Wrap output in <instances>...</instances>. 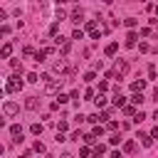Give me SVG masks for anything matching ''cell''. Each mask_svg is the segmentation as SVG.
<instances>
[{
	"mask_svg": "<svg viewBox=\"0 0 158 158\" xmlns=\"http://www.w3.org/2000/svg\"><path fill=\"white\" fill-rule=\"evenodd\" d=\"M22 86H25V81L20 79V74H12V77L7 79V84H5V91H10V94H12V91H20Z\"/></svg>",
	"mask_w": 158,
	"mask_h": 158,
	"instance_id": "6da1fadb",
	"label": "cell"
},
{
	"mask_svg": "<svg viewBox=\"0 0 158 158\" xmlns=\"http://www.w3.org/2000/svg\"><path fill=\"white\" fill-rule=\"evenodd\" d=\"M2 114H5L7 118H10V116H17V114H20V104H17V101H5V104H2Z\"/></svg>",
	"mask_w": 158,
	"mask_h": 158,
	"instance_id": "7a4b0ae2",
	"label": "cell"
},
{
	"mask_svg": "<svg viewBox=\"0 0 158 158\" xmlns=\"http://www.w3.org/2000/svg\"><path fill=\"white\" fill-rule=\"evenodd\" d=\"M52 72H57V74H62V72H67V59H64V57H59V59H54V64H52Z\"/></svg>",
	"mask_w": 158,
	"mask_h": 158,
	"instance_id": "3957f363",
	"label": "cell"
},
{
	"mask_svg": "<svg viewBox=\"0 0 158 158\" xmlns=\"http://www.w3.org/2000/svg\"><path fill=\"white\" fill-rule=\"evenodd\" d=\"M59 89H62V81H59V79H52V81L44 84V91H47V94H54V91H59Z\"/></svg>",
	"mask_w": 158,
	"mask_h": 158,
	"instance_id": "277c9868",
	"label": "cell"
},
{
	"mask_svg": "<svg viewBox=\"0 0 158 158\" xmlns=\"http://www.w3.org/2000/svg\"><path fill=\"white\" fill-rule=\"evenodd\" d=\"M114 72H116L118 77H121V74H126V72H128V62H126V59H118V62H116V69H114Z\"/></svg>",
	"mask_w": 158,
	"mask_h": 158,
	"instance_id": "5b68a950",
	"label": "cell"
},
{
	"mask_svg": "<svg viewBox=\"0 0 158 158\" xmlns=\"http://www.w3.org/2000/svg\"><path fill=\"white\" fill-rule=\"evenodd\" d=\"M10 133L15 136V141H22V126H20V123H12V126H10Z\"/></svg>",
	"mask_w": 158,
	"mask_h": 158,
	"instance_id": "8992f818",
	"label": "cell"
},
{
	"mask_svg": "<svg viewBox=\"0 0 158 158\" xmlns=\"http://www.w3.org/2000/svg\"><path fill=\"white\" fill-rule=\"evenodd\" d=\"M138 138H141V143H143L146 148H151V146H153V138H151V133H143V131H138Z\"/></svg>",
	"mask_w": 158,
	"mask_h": 158,
	"instance_id": "52a82bcc",
	"label": "cell"
},
{
	"mask_svg": "<svg viewBox=\"0 0 158 158\" xmlns=\"http://www.w3.org/2000/svg\"><path fill=\"white\" fill-rule=\"evenodd\" d=\"M116 52H118V44H116V42H111V44L104 47V54H106V57H114Z\"/></svg>",
	"mask_w": 158,
	"mask_h": 158,
	"instance_id": "ba28073f",
	"label": "cell"
},
{
	"mask_svg": "<svg viewBox=\"0 0 158 158\" xmlns=\"http://www.w3.org/2000/svg\"><path fill=\"white\" fill-rule=\"evenodd\" d=\"M111 101H114V106H118V109H126V106H128V104H126V96H121V94H116Z\"/></svg>",
	"mask_w": 158,
	"mask_h": 158,
	"instance_id": "9c48e42d",
	"label": "cell"
},
{
	"mask_svg": "<svg viewBox=\"0 0 158 158\" xmlns=\"http://www.w3.org/2000/svg\"><path fill=\"white\" fill-rule=\"evenodd\" d=\"M10 54H12V44H10V42H5V44H2V49H0V57H2V59H7Z\"/></svg>",
	"mask_w": 158,
	"mask_h": 158,
	"instance_id": "30bf717a",
	"label": "cell"
},
{
	"mask_svg": "<svg viewBox=\"0 0 158 158\" xmlns=\"http://www.w3.org/2000/svg\"><path fill=\"white\" fill-rule=\"evenodd\" d=\"M25 109L35 111V109H37V96H27V99H25Z\"/></svg>",
	"mask_w": 158,
	"mask_h": 158,
	"instance_id": "8fae6325",
	"label": "cell"
},
{
	"mask_svg": "<svg viewBox=\"0 0 158 158\" xmlns=\"http://www.w3.org/2000/svg\"><path fill=\"white\" fill-rule=\"evenodd\" d=\"M104 153H106V146H104V143H96V146H94V158H101Z\"/></svg>",
	"mask_w": 158,
	"mask_h": 158,
	"instance_id": "7c38bea8",
	"label": "cell"
},
{
	"mask_svg": "<svg viewBox=\"0 0 158 158\" xmlns=\"http://www.w3.org/2000/svg\"><path fill=\"white\" fill-rule=\"evenodd\" d=\"M136 40H138V35H136V32L131 30V32L126 35V44H128V47H133V44H136Z\"/></svg>",
	"mask_w": 158,
	"mask_h": 158,
	"instance_id": "4fadbf2b",
	"label": "cell"
},
{
	"mask_svg": "<svg viewBox=\"0 0 158 158\" xmlns=\"http://www.w3.org/2000/svg\"><path fill=\"white\" fill-rule=\"evenodd\" d=\"M81 17H84V12H81V10L77 7V10L72 12V22H77V25H79V22H81Z\"/></svg>",
	"mask_w": 158,
	"mask_h": 158,
	"instance_id": "5bb4252c",
	"label": "cell"
},
{
	"mask_svg": "<svg viewBox=\"0 0 158 158\" xmlns=\"http://www.w3.org/2000/svg\"><path fill=\"white\" fill-rule=\"evenodd\" d=\"M131 101H133V106H141V104L146 101V96H143V94H133V96H131Z\"/></svg>",
	"mask_w": 158,
	"mask_h": 158,
	"instance_id": "9a60e30c",
	"label": "cell"
},
{
	"mask_svg": "<svg viewBox=\"0 0 158 158\" xmlns=\"http://www.w3.org/2000/svg\"><path fill=\"white\" fill-rule=\"evenodd\" d=\"M94 104H96L99 109H104V106H106V96H104V94H96V99H94Z\"/></svg>",
	"mask_w": 158,
	"mask_h": 158,
	"instance_id": "2e32d148",
	"label": "cell"
},
{
	"mask_svg": "<svg viewBox=\"0 0 158 158\" xmlns=\"http://www.w3.org/2000/svg\"><path fill=\"white\" fill-rule=\"evenodd\" d=\"M30 131H32L35 136H42V131H44V126H42V123H32V126H30Z\"/></svg>",
	"mask_w": 158,
	"mask_h": 158,
	"instance_id": "e0dca14e",
	"label": "cell"
},
{
	"mask_svg": "<svg viewBox=\"0 0 158 158\" xmlns=\"http://www.w3.org/2000/svg\"><path fill=\"white\" fill-rule=\"evenodd\" d=\"M123 114H126V116H131V118H133V116H136V114H138V111H136V106H133V104H128V106H126V109H123Z\"/></svg>",
	"mask_w": 158,
	"mask_h": 158,
	"instance_id": "ac0fdd59",
	"label": "cell"
},
{
	"mask_svg": "<svg viewBox=\"0 0 158 158\" xmlns=\"http://www.w3.org/2000/svg\"><path fill=\"white\" fill-rule=\"evenodd\" d=\"M91 153H94V148H89V146H84V148L79 151V156H81V158H91Z\"/></svg>",
	"mask_w": 158,
	"mask_h": 158,
	"instance_id": "d6986e66",
	"label": "cell"
},
{
	"mask_svg": "<svg viewBox=\"0 0 158 158\" xmlns=\"http://www.w3.org/2000/svg\"><path fill=\"white\" fill-rule=\"evenodd\" d=\"M84 27H86V32L91 35V32L96 30V20H86V25H84Z\"/></svg>",
	"mask_w": 158,
	"mask_h": 158,
	"instance_id": "ffe728a7",
	"label": "cell"
},
{
	"mask_svg": "<svg viewBox=\"0 0 158 158\" xmlns=\"http://www.w3.org/2000/svg\"><path fill=\"white\" fill-rule=\"evenodd\" d=\"M44 59H47V52H44V49H40V52L35 54V62L40 64V62H44Z\"/></svg>",
	"mask_w": 158,
	"mask_h": 158,
	"instance_id": "44dd1931",
	"label": "cell"
},
{
	"mask_svg": "<svg viewBox=\"0 0 158 158\" xmlns=\"http://www.w3.org/2000/svg\"><path fill=\"white\" fill-rule=\"evenodd\" d=\"M10 67H12L15 72H22V62H20V59H10Z\"/></svg>",
	"mask_w": 158,
	"mask_h": 158,
	"instance_id": "7402d4cb",
	"label": "cell"
},
{
	"mask_svg": "<svg viewBox=\"0 0 158 158\" xmlns=\"http://www.w3.org/2000/svg\"><path fill=\"white\" fill-rule=\"evenodd\" d=\"M94 79H96V72H94V69H91V72H86V74H84V81H86V84H91V81H94Z\"/></svg>",
	"mask_w": 158,
	"mask_h": 158,
	"instance_id": "603a6c76",
	"label": "cell"
},
{
	"mask_svg": "<svg viewBox=\"0 0 158 158\" xmlns=\"http://www.w3.org/2000/svg\"><path fill=\"white\" fill-rule=\"evenodd\" d=\"M86 121H89V123H94V126H99V123H101V121H99V114H89V116H86Z\"/></svg>",
	"mask_w": 158,
	"mask_h": 158,
	"instance_id": "cb8c5ba5",
	"label": "cell"
},
{
	"mask_svg": "<svg viewBox=\"0 0 158 158\" xmlns=\"http://www.w3.org/2000/svg\"><path fill=\"white\" fill-rule=\"evenodd\" d=\"M57 32H59V22H52V25H49V35L57 37Z\"/></svg>",
	"mask_w": 158,
	"mask_h": 158,
	"instance_id": "d4e9b609",
	"label": "cell"
},
{
	"mask_svg": "<svg viewBox=\"0 0 158 158\" xmlns=\"http://www.w3.org/2000/svg\"><path fill=\"white\" fill-rule=\"evenodd\" d=\"M35 54H37V52H35V49H32L30 44H27V47L22 49V57H35Z\"/></svg>",
	"mask_w": 158,
	"mask_h": 158,
	"instance_id": "484cf974",
	"label": "cell"
},
{
	"mask_svg": "<svg viewBox=\"0 0 158 158\" xmlns=\"http://www.w3.org/2000/svg\"><path fill=\"white\" fill-rule=\"evenodd\" d=\"M25 79H27L30 84H35V81H40V77H37V72H30V74H27Z\"/></svg>",
	"mask_w": 158,
	"mask_h": 158,
	"instance_id": "4316f807",
	"label": "cell"
},
{
	"mask_svg": "<svg viewBox=\"0 0 158 158\" xmlns=\"http://www.w3.org/2000/svg\"><path fill=\"white\" fill-rule=\"evenodd\" d=\"M109 116H111V111L106 109V111H101V114H99V121H101V123H104V121L109 123Z\"/></svg>",
	"mask_w": 158,
	"mask_h": 158,
	"instance_id": "83f0119b",
	"label": "cell"
},
{
	"mask_svg": "<svg viewBox=\"0 0 158 158\" xmlns=\"http://www.w3.org/2000/svg\"><path fill=\"white\" fill-rule=\"evenodd\" d=\"M67 128H69V123H67V121H59V123H57V133H64Z\"/></svg>",
	"mask_w": 158,
	"mask_h": 158,
	"instance_id": "f1b7e54d",
	"label": "cell"
},
{
	"mask_svg": "<svg viewBox=\"0 0 158 158\" xmlns=\"http://www.w3.org/2000/svg\"><path fill=\"white\" fill-rule=\"evenodd\" d=\"M104 131H106V128H104V126L99 123V126H94V131H91V133H94V136L99 138V136H104Z\"/></svg>",
	"mask_w": 158,
	"mask_h": 158,
	"instance_id": "f546056e",
	"label": "cell"
},
{
	"mask_svg": "<svg viewBox=\"0 0 158 158\" xmlns=\"http://www.w3.org/2000/svg\"><path fill=\"white\" fill-rule=\"evenodd\" d=\"M133 148H136L133 141H126V143H123V151H126V153H133Z\"/></svg>",
	"mask_w": 158,
	"mask_h": 158,
	"instance_id": "4dcf8cb0",
	"label": "cell"
},
{
	"mask_svg": "<svg viewBox=\"0 0 158 158\" xmlns=\"http://www.w3.org/2000/svg\"><path fill=\"white\" fill-rule=\"evenodd\" d=\"M123 25H126L128 30H133V27H136V20H133V17H126V20H123Z\"/></svg>",
	"mask_w": 158,
	"mask_h": 158,
	"instance_id": "1f68e13d",
	"label": "cell"
},
{
	"mask_svg": "<svg viewBox=\"0 0 158 158\" xmlns=\"http://www.w3.org/2000/svg\"><path fill=\"white\" fill-rule=\"evenodd\" d=\"M69 99H72V96H69V94H59V96H57V101H59V106H62V104H67V101H69Z\"/></svg>",
	"mask_w": 158,
	"mask_h": 158,
	"instance_id": "d6a6232c",
	"label": "cell"
},
{
	"mask_svg": "<svg viewBox=\"0 0 158 158\" xmlns=\"http://www.w3.org/2000/svg\"><path fill=\"white\" fill-rule=\"evenodd\" d=\"M141 121H146V114H143V111H138V114L133 116V123H141Z\"/></svg>",
	"mask_w": 158,
	"mask_h": 158,
	"instance_id": "836d02e7",
	"label": "cell"
},
{
	"mask_svg": "<svg viewBox=\"0 0 158 158\" xmlns=\"http://www.w3.org/2000/svg\"><path fill=\"white\" fill-rule=\"evenodd\" d=\"M64 17H67V12H64V10H62V7H57V22H62V20H64Z\"/></svg>",
	"mask_w": 158,
	"mask_h": 158,
	"instance_id": "e575fe53",
	"label": "cell"
},
{
	"mask_svg": "<svg viewBox=\"0 0 158 158\" xmlns=\"http://www.w3.org/2000/svg\"><path fill=\"white\" fill-rule=\"evenodd\" d=\"M81 37H84V32H81V30H79V27H77V30H74V32H72V40H81Z\"/></svg>",
	"mask_w": 158,
	"mask_h": 158,
	"instance_id": "d590c367",
	"label": "cell"
},
{
	"mask_svg": "<svg viewBox=\"0 0 158 158\" xmlns=\"http://www.w3.org/2000/svg\"><path fill=\"white\" fill-rule=\"evenodd\" d=\"M35 153H44V143H42V141L35 143Z\"/></svg>",
	"mask_w": 158,
	"mask_h": 158,
	"instance_id": "8d00e7d4",
	"label": "cell"
},
{
	"mask_svg": "<svg viewBox=\"0 0 158 158\" xmlns=\"http://www.w3.org/2000/svg\"><path fill=\"white\" fill-rule=\"evenodd\" d=\"M109 89V81H99V94H104Z\"/></svg>",
	"mask_w": 158,
	"mask_h": 158,
	"instance_id": "74e56055",
	"label": "cell"
},
{
	"mask_svg": "<svg viewBox=\"0 0 158 158\" xmlns=\"http://www.w3.org/2000/svg\"><path fill=\"white\" fill-rule=\"evenodd\" d=\"M94 141H96L94 133H86V136H84V143H94Z\"/></svg>",
	"mask_w": 158,
	"mask_h": 158,
	"instance_id": "f35d334b",
	"label": "cell"
},
{
	"mask_svg": "<svg viewBox=\"0 0 158 158\" xmlns=\"http://www.w3.org/2000/svg\"><path fill=\"white\" fill-rule=\"evenodd\" d=\"M84 96H86V99H96V94H94V89H86V91H84Z\"/></svg>",
	"mask_w": 158,
	"mask_h": 158,
	"instance_id": "ab89813d",
	"label": "cell"
},
{
	"mask_svg": "<svg viewBox=\"0 0 158 158\" xmlns=\"http://www.w3.org/2000/svg\"><path fill=\"white\" fill-rule=\"evenodd\" d=\"M106 128H109V131H116V128H118V123H116V121H109V123H106Z\"/></svg>",
	"mask_w": 158,
	"mask_h": 158,
	"instance_id": "60d3db41",
	"label": "cell"
},
{
	"mask_svg": "<svg viewBox=\"0 0 158 158\" xmlns=\"http://www.w3.org/2000/svg\"><path fill=\"white\" fill-rule=\"evenodd\" d=\"M118 141H121V138H118V133H114V136H111V138H109V143H111V146H116V143H118Z\"/></svg>",
	"mask_w": 158,
	"mask_h": 158,
	"instance_id": "b9f144b4",
	"label": "cell"
},
{
	"mask_svg": "<svg viewBox=\"0 0 158 158\" xmlns=\"http://www.w3.org/2000/svg\"><path fill=\"white\" fill-rule=\"evenodd\" d=\"M148 77H151V79H156V67H153V64L148 67Z\"/></svg>",
	"mask_w": 158,
	"mask_h": 158,
	"instance_id": "7bdbcfd3",
	"label": "cell"
},
{
	"mask_svg": "<svg viewBox=\"0 0 158 158\" xmlns=\"http://www.w3.org/2000/svg\"><path fill=\"white\" fill-rule=\"evenodd\" d=\"M151 138H158V126H156V128L151 131Z\"/></svg>",
	"mask_w": 158,
	"mask_h": 158,
	"instance_id": "ee69618b",
	"label": "cell"
},
{
	"mask_svg": "<svg viewBox=\"0 0 158 158\" xmlns=\"http://www.w3.org/2000/svg\"><path fill=\"white\" fill-rule=\"evenodd\" d=\"M109 158H121V151H114V153H111Z\"/></svg>",
	"mask_w": 158,
	"mask_h": 158,
	"instance_id": "f6af8a7d",
	"label": "cell"
},
{
	"mask_svg": "<svg viewBox=\"0 0 158 158\" xmlns=\"http://www.w3.org/2000/svg\"><path fill=\"white\" fill-rule=\"evenodd\" d=\"M153 99H156V101H158V86H156V89H153Z\"/></svg>",
	"mask_w": 158,
	"mask_h": 158,
	"instance_id": "bcb514c9",
	"label": "cell"
},
{
	"mask_svg": "<svg viewBox=\"0 0 158 158\" xmlns=\"http://www.w3.org/2000/svg\"><path fill=\"white\" fill-rule=\"evenodd\" d=\"M62 158H74V156L72 153H62Z\"/></svg>",
	"mask_w": 158,
	"mask_h": 158,
	"instance_id": "7dc6e473",
	"label": "cell"
},
{
	"mask_svg": "<svg viewBox=\"0 0 158 158\" xmlns=\"http://www.w3.org/2000/svg\"><path fill=\"white\" fill-rule=\"evenodd\" d=\"M153 118H156V121H158V109H156V114H153Z\"/></svg>",
	"mask_w": 158,
	"mask_h": 158,
	"instance_id": "c3c4849f",
	"label": "cell"
},
{
	"mask_svg": "<svg viewBox=\"0 0 158 158\" xmlns=\"http://www.w3.org/2000/svg\"><path fill=\"white\" fill-rule=\"evenodd\" d=\"M156 15H158V5H156Z\"/></svg>",
	"mask_w": 158,
	"mask_h": 158,
	"instance_id": "681fc988",
	"label": "cell"
},
{
	"mask_svg": "<svg viewBox=\"0 0 158 158\" xmlns=\"http://www.w3.org/2000/svg\"><path fill=\"white\" fill-rule=\"evenodd\" d=\"M20 158H27V156H20Z\"/></svg>",
	"mask_w": 158,
	"mask_h": 158,
	"instance_id": "f907efd6",
	"label": "cell"
}]
</instances>
